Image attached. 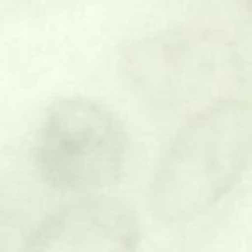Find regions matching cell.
<instances>
[{
    "label": "cell",
    "instance_id": "6da1fadb",
    "mask_svg": "<svg viewBox=\"0 0 252 252\" xmlns=\"http://www.w3.org/2000/svg\"><path fill=\"white\" fill-rule=\"evenodd\" d=\"M252 161V100L224 98L185 121L149 185L159 221L185 223L214 207Z\"/></svg>",
    "mask_w": 252,
    "mask_h": 252
},
{
    "label": "cell",
    "instance_id": "7a4b0ae2",
    "mask_svg": "<svg viewBox=\"0 0 252 252\" xmlns=\"http://www.w3.org/2000/svg\"><path fill=\"white\" fill-rule=\"evenodd\" d=\"M121 69L151 109L166 116L190 109L197 114L221 102L213 95L224 87L233 59L226 43L211 33L173 28L131 42L121 56Z\"/></svg>",
    "mask_w": 252,
    "mask_h": 252
},
{
    "label": "cell",
    "instance_id": "3957f363",
    "mask_svg": "<svg viewBox=\"0 0 252 252\" xmlns=\"http://www.w3.org/2000/svg\"><path fill=\"white\" fill-rule=\"evenodd\" d=\"M128 151V133L111 109L87 97H61L43 116L35 162L52 189L100 195L121 180Z\"/></svg>",
    "mask_w": 252,
    "mask_h": 252
},
{
    "label": "cell",
    "instance_id": "277c9868",
    "mask_svg": "<svg viewBox=\"0 0 252 252\" xmlns=\"http://www.w3.org/2000/svg\"><path fill=\"white\" fill-rule=\"evenodd\" d=\"M140 221L128 202L87 195L50 214L19 252H138Z\"/></svg>",
    "mask_w": 252,
    "mask_h": 252
},
{
    "label": "cell",
    "instance_id": "5b68a950",
    "mask_svg": "<svg viewBox=\"0 0 252 252\" xmlns=\"http://www.w3.org/2000/svg\"><path fill=\"white\" fill-rule=\"evenodd\" d=\"M245 4H247V7L251 9V12H252V0H244Z\"/></svg>",
    "mask_w": 252,
    "mask_h": 252
}]
</instances>
